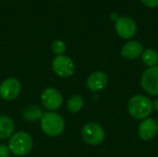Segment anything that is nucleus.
I'll list each match as a JSON object with an SVG mask.
<instances>
[{"mask_svg":"<svg viewBox=\"0 0 158 157\" xmlns=\"http://www.w3.org/2000/svg\"><path fill=\"white\" fill-rule=\"evenodd\" d=\"M41 129L49 137H57L65 130V120L56 112L44 113L41 118Z\"/></svg>","mask_w":158,"mask_h":157,"instance_id":"nucleus-1","label":"nucleus"},{"mask_svg":"<svg viewBox=\"0 0 158 157\" xmlns=\"http://www.w3.org/2000/svg\"><path fill=\"white\" fill-rule=\"evenodd\" d=\"M153 108H155L158 112V98L153 102Z\"/></svg>","mask_w":158,"mask_h":157,"instance_id":"nucleus-21","label":"nucleus"},{"mask_svg":"<svg viewBox=\"0 0 158 157\" xmlns=\"http://www.w3.org/2000/svg\"><path fill=\"white\" fill-rule=\"evenodd\" d=\"M158 132L157 122L152 118H146L143 120L138 128L139 137L143 141L152 140Z\"/></svg>","mask_w":158,"mask_h":157,"instance_id":"nucleus-10","label":"nucleus"},{"mask_svg":"<svg viewBox=\"0 0 158 157\" xmlns=\"http://www.w3.org/2000/svg\"><path fill=\"white\" fill-rule=\"evenodd\" d=\"M15 124L12 118L6 115H0V140L10 138L14 134Z\"/></svg>","mask_w":158,"mask_h":157,"instance_id":"nucleus-13","label":"nucleus"},{"mask_svg":"<svg viewBox=\"0 0 158 157\" xmlns=\"http://www.w3.org/2000/svg\"><path fill=\"white\" fill-rule=\"evenodd\" d=\"M118 18H119V16H118V14L116 13V12L111 13V15H110V19H111L112 21H116Z\"/></svg>","mask_w":158,"mask_h":157,"instance_id":"nucleus-20","label":"nucleus"},{"mask_svg":"<svg viewBox=\"0 0 158 157\" xmlns=\"http://www.w3.org/2000/svg\"><path fill=\"white\" fill-rule=\"evenodd\" d=\"M153 110L152 101L143 95H134L128 103L130 115L136 119H144L149 117Z\"/></svg>","mask_w":158,"mask_h":157,"instance_id":"nucleus-2","label":"nucleus"},{"mask_svg":"<svg viewBox=\"0 0 158 157\" xmlns=\"http://www.w3.org/2000/svg\"><path fill=\"white\" fill-rule=\"evenodd\" d=\"M143 52V45L136 41H131L125 43L121 49V55L124 58L128 60L136 59Z\"/></svg>","mask_w":158,"mask_h":157,"instance_id":"nucleus-12","label":"nucleus"},{"mask_svg":"<svg viewBox=\"0 0 158 157\" xmlns=\"http://www.w3.org/2000/svg\"><path fill=\"white\" fill-rule=\"evenodd\" d=\"M81 137L86 143L90 145H98L102 143L105 139V130L99 124L91 122L83 126Z\"/></svg>","mask_w":158,"mask_h":157,"instance_id":"nucleus-4","label":"nucleus"},{"mask_svg":"<svg viewBox=\"0 0 158 157\" xmlns=\"http://www.w3.org/2000/svg\"><path fill=\"white\" fill-rule=\"evenodd\" d=\"M42 105L50 112L58 110L63 105V97L58 90L55 88H46L41 94Z\"/></svg>","mask_w":158,"mask_h":157,"instance_id":"nucleus-6","label":"nucleus"},{"mask_svg":"<svg viewBox=\"0 0 158 157\" xmlns=\"http://www.w3.org/2000/svg\"><path fill=\"white\" fill-rule=\"evenodd\" d=\"M54 72L61 78H69L75 72V64L71 58L62 56H56L52 61Z\"/></svg>","mask_w":158,"mask_h":157,"instance_id":"nucleus-5","label":"nucleus"},{"mask_svg":"<svg viewBox=\"0 0 158 157\" xmlns=\"http://www.w3.org/2000/svg\"><path fill=\"white\" fill-rule=\"evenodd\" d=\"M9 149L8 146L5 144H0V157H8L9 156Z\"/></svg>","mask_w":158,"mask_h":157,"instance_id":"nucleus-19","label":"nucleus"},{"mask_svg":"<svg viewBox=\"0 0 158 157\" xmlns=\"http://www.w3.org/2000/svg\"><path fill=\"white\" fill-rule=\"evenodd\" d=\"M143 89L151 95H158V66L148 68L142 76Z\"/></svg>","mask_w":158,"mask_h":157,"instance_id":"nucleus-7","label":"nucleus"},{"mask_svg":"<svg viewBox=\"0 0 158 157\" xmlns=\"http://www.w3.org/2000/svg\"><path fill=\"white\" fill-rule=\"evenodd\" d=\"M108 82V78L102 71H95L89 75L87 79V87L92 92H100L104 90Z\"/></svg>","mask_w":158,"mask_h":157,"instance_id":"nucleus-11","label":"nucleus"},{"mask_svg":"<svg viewBox=\"0 0 158 157\" xmlns=\"http://www.w3.org/2000/svg\"><path fill=\"white\" fill-rule=\"evenodd\" d=\"M83 107V99L81 95L75 94L69 98L67 108L70 113H78Z\"/></svg>","mask_w":158,"mask_h":157,"instance_id":"nucleus-14","label":"nucleus"},{"mask_svg":"<svg viewBox=\"0 0 158 157\" xmlns=\"http://www.w3.org/2000/svg\"><path fill=\"white\" fill-rule=\"evenodd\" d=\"M115 30L119 37L123 39L132 38L137 31L135 21L129 17H119L115 21Z\"/></svg>","mask_w":158,"mask_h":157,"instance_id":"nucleus-8","label":"nucleus"},{"mask_svg":"<svg viewBox=\"0 0 158 157\" xmlns=\"http://www.w3.org/2000/svg\"><path fill=\"white\" fill-rule=\"evenodd\" d=\"M43 111L39 107L36 106H30L25 109L23 113V117L27 121H35L37 119H41L43 116Z\"/></svg>","mask_w":158,"mask_h":157,"instance_id":"nucleus-16","label":"nucleus"},{"mask_svg":"<svg viewBox=\"0 0 158 157\" xmlns=\"http://www.w3.org/2000/svg\"><path fill=\"white\" fill-rule=\"evenodd\" d=\"M142 60L143 64H145L149 68L156 66L158 63L157 52L153 49H146L142 54Z\"/></svg>","mask_w":158,"mask_h":157,"instance_id":"nucleus-15","label":"nucleus"},{"mask_svg":"<svg viewBox=\"0 0 158 157\" xmlns=\"http://www.w3.org/2000/svg\"><path fill=\"white\" fill-rule=\"evenodd\" d=\"M32 148L31 136L25 131H19L13 134L8 142L9 151L16 156L27 155Z\"/></svg>","mask_w":158,"mask_h":157,"instance_id":"nucleus-3","label":"nucleus"},{"mask_svg":"<svg viewBox=\"0 0 158 157\" xmlns=\"http://www.w3.org/2000/svg\"><path fill=\"white\" fill-rule=\"evenodd\" d=\"M20 82L15 78H7L0 84V96L6 101L16 99L20 93Z\"/></svg>","mask_w":158,"mask_h":157,"instance_id":"nucleus-9","label":"nucleus"},{"mask_svg":"<svg viewBox=\"0 0 158 157\" xmlns=\"http://www.w3.org/2000/svg\"><path fill=\"white\" fill-rule=\"evenodd\" d=\"M144 6L150 8H154L158 6V0H141Z\"/></svg>","mask_w":158,"mask_h":157,"instance_id":"nucleus-18","label":"nucleus"},{"mask_svg":"<svg viewBox=\"0 0 158 157\" xmlns=\"http://www.w3.org/2000/svg\"><path fill=\"white\" fill-rule=\"evenodd\" d=\"M52 52L56 56H62L66 51V44L61 40H55L51 45Z\"/></svg>","mask_w":158,"mask_h":157,"instance_id":"nucleus-17","label":"nucleus"}]
</instances>
